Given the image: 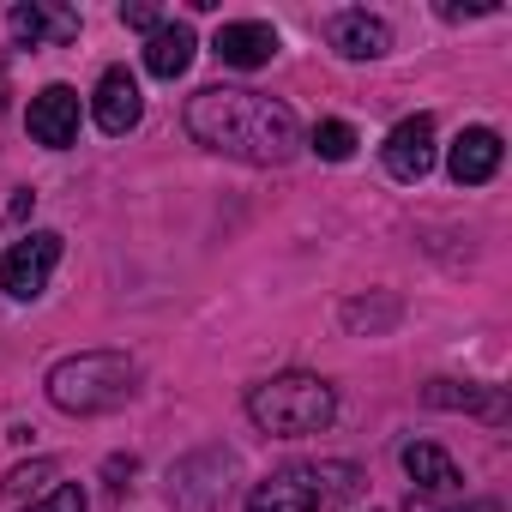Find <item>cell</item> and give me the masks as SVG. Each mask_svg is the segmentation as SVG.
<instances>
[{"label": "cell", "instance_id": "obj_22", "mask_svg": "<svg viewBox=\"0 0 512 512\" xmlns=\"http://www.w3.org/2000/svg\"><path fill=\"white\" fill-rule=\"evenodd\" d=\"M0 109H7V73H0Z\"/></svg>", "mask_w": 512, "mask_h": 512}, {"label": "cell", "instance_id": "obj_21", "mask_svg": "<svg viewBox=\"0 0 512 512\" xmlns=\"http://www.w3.org/2000/svg\"><path fill=\"white\" fill-rule=\"evenodd\" d=\"M121 25H133V31H145V37H151L163 19H157V7H121Z\"/></svg>", "mask_w": 512, "mask_h": 512}, {"label": "cell", "instance_id": "obj_12", "mask_svg": "<svg viewBox=\"0 0 512 512\" xmlns=\"http://www.w3.org/2000/svg\"><path fill=\"white\" fill-rule=\"evenodd\" d=\"M332 49H338L344 61H380V55L392 49V31H386V19L350 7V13L332 19Z\"/></svg>", "mask_w": 512, "mask_h": 512}, {"label": "cell", "instance_id": "obj_17", "mask_svg": "<svg viewBox=\"0 0 512 512\" xmlns=\"http://www.w3.org/2000/svg\"><path fill=\"white\" fill-rule=\"evenodd\" d=\"M308 145H314L326 163H350V157H356V127H350V121H320Z\"/></svg>", "mask_w": 512, "mask_h": 512}, {"label": "cell", "instance_id": "obj_15", "mask_svg": "<svg viewBox=\"0 0 512 512\" xmlns=\"http://www.w3.org/2000/svg\"><path fill=\"white\" fill-rule=\"evenodd\" d=\"M193 49H199V43H193V31L163 19V25L145 37V73H151V79H181V73L193 67Z\"/></svg>", "mask_w": 512, "mask_h": 512}, {"label": "cell", "instance_id": "obj_14", "mask_svg": "<svg viewBox=\"0 0 512 512\" xmlns=\"http://www.w3.org/2000/svg\"><path fill=\"white\" fill-rule=\"evenodd\" d=\"M7 25H13V37L19 43H73L79 37V13H67V7H37V0H31V7H13L7 13Z\"/></svg>", "mask_w": 512, "mask_h": 512}, {"label": "cell", "instance_id": "obj_16", "mask_svg": "<svg viewBox=\"0 0 512 512\" xmlns=\"http://www.w3.org/2000/svg\"><path fill=\"white\" fill-rule=\"evenodd\" d=\"M434 410H470V416H488V422H506V398H500V386H476V380H428V392H422Z\"/></svg>", "mask_w": 512, "mask_h": 512}, {"label": "cell", "instance_id": "obj_19", "mask_svg": "<svg viewBox=\"0 0 512 512\" xmlns=\"http://www.w3.org/2000/svg\"><path fill=\"white\" fill-rule=\"evenodd\" d=\"M49 476H55V458H37V464H19V470H13L7 482H0V488H7V494H19V500H25V494H37V488H43Z\"/></svg>", "mask_w": 512, "mask_h": 512}, {"label": "cell", "instance_id": "obj_18", "mask_svg": "<svg viewBox=\"0 0 512 512\" xmlns=\"http://www.w3.org/2000/svg\"><path fill=\"white\" fill-rule=\"evenodd\" d=\"M404 512H500L494 500H458V494H416L404 500Z\"/></svg>", "mask_w": 512, "mask_h": 512}, {"label": "cell", "instance_id": "obj_5", "mask_svg": "<svg viewBox=\"0 0 512 512\" xmlns=\"http://www.w3.org/2000/svg\"><path fill=\"white\" fill-rule=\"evenodd\" d=\"M229 476H235V452H223V446H205V452L181 458L175 476H169L175 512H217L223 494H229Z\"/></svg>", "mask_w": 512, "mask_h": 512}, {"label": "cell", "instance_id": "obj_20", "mask_svg": "<svg viewBox=\"0 0 512 512\" xmlns=\"http://www.w3.org/2000/svg\"><path fill=\"white\" fill-rule=\"evenodd\" d=\"M25 512H85V488H79V482H67V488H55V494L31 500Z\"/></svg>", "mask_w": 512, "mask_h": 512}, {"label": "cell", "instance_id": "obj_4", "mask_svg": "<svg viewBox=\"0 0 512 512\" xmlns=\"http://www.w3.org/2000/svg\"><path fill=\"white\" fill-rule=\"evenodd\" d=\"M247 416H253L260 434L302 440V434H320L338 416V392L320 374H272V380H260L247 392Z\"/></svg>", "mask_w": 512, "mask_h": 512}, {"label": "cell", "instance_id": "obj_2", "mask_svg": "<svg viewBox=\"0 0 512 512\" xmlns=\"http://www.w3.org/2000/svg\"><path fill=\"white\" fill-rule=\"evenodd\" d=\"M362 494V470L344 458H314V464H284L266 482L247 488V512H338Z\"/></svg>", "mask_w": 512, "mask_h": 512}, {"label": "cell", "instance_id": "obj_8", "mask_svg": "<svg viewBox=\"0 0 512 512\" xmlns=\"http://www.w3.org/2000/svg\"><path fill=\"white\" fill-rule=\"evenodd\" d=\"M31 139L49 151H67L79 139V91L73 85H43L31 97Z\"/></svg>", "mask_w": 512, "mask_h": 512}, {"label": "cell", "instance_id": "obj_11", "mask_svg": "<svg viewBox=\"0 0 512 512\" xmlns=\"http://www.w3.org/2000/svg\"><path fill=\"white\" fill-rule=\"evenodd\" d=\"M139 115H145L139 79H133L127 67H109V73L97 79V127H103L109 139H121V133H133V127H139Z\"/></svg>", "mask_w": 512, "mask_h": 512}, {"label": "cell", "instance_id": "obj_13", "mask_svg": "<svg viewBox=\"0 0 512 512\" xmlns=\"http://www.w3.org/2000/svg\"><path fill=\"white\" fill-rule=\"evenodd\" d=\"M404 476L416 482V494H464L458 464H452L434 440H410V446H404Z\"/></svg>", "mask_w": 512, "mask_h": 512}, {"label": "cell", "instance_id": "obj_9", "mask_svg": "<svg viewBox=\"0 0 512 512\" xmlns=\"http://www.w3.org/2000/svg\"><path fill=\"white\" fill-rule=\"evenodd\" d=\"M500 157H506V145H500L494 127H464V133L452 139V151H446V175H452L458 187H482V181H494Z\"/></svg>", "mask_w": 512, "mask_h": 512}, {"label": "cell", "instance_id": "obj_1", "mask_svg": "<svg viewBox=\"0 0 512 512\" xmlns=\"http://www.w3.org/2000/svg\"><path fill=\"white\" fill-rule=\"evenodd\" d=\"M181 121H187V133L205 151L235 157V163H260V169L290 163L296 145H302V127H296V115L278 97L241 91V85H205V91H193Z\"/></svg>", "mask_w": 512, "mask_h": 512}, {"label": "cell", "instance_id": "obj_3", "mask_svg": "<svg viewBox=\"0 0 512 512\" xmlns=\"http://www.w3.org/2000/svg\"><path fill=\"white\" fill-rule=\"evenodd\" d=\"M139 386V368L133 356L121 350H79L67 362L49 368V404L67 410V416H103V410H121Z\"/></svg>", "mask_w": 512, "mask_h": 512}, {"label": "cell", "instance_id": "obj_10", "mask_svg": "<svg viewBox=\"0 0 512 512\" xmlns=\"http://www.w3.org/2000/svg\"><path fill=\"white\" fill-rule=\"evenodd\" d=\"M211 55H217L223 67L253 73V67H266V61L278 55V31H272L266 19H235V25H223V31L211 37Z\"/></svg>", "mask_w": 512, "mask_h": 512}, {"label": "cell", "instance_id": "obj_6", "mask_svg": "<svg viewBox=\"0 0 512 512\" xmlns=\"http://www.w3.org/2000/svg\"><path fill=\"white\" fill-rule=\"evenodd\" d=\"M55 266H61V235L55 229H31V235H19L7 247V260H0V290L19 296V302H31V296L49 290Z\"/></svg>", "mask_w": 512, "mask_h": 512}, {"label": "cell", "instance_id": "obj_7", "mask_svg": "<svg viewBox=\"0 0 512 512\" xmlns=\"http://www.w3.org/2000/svg\"><path fill=\"white\" fill-rule=\"evenodd\" d=\"M380 157H386V175H392V181H422V175L434 169V121H428V115L398 121V127L386 133Z\"/></svg>", "mask_w": 512, "mask_h": 512}]
</instances>
